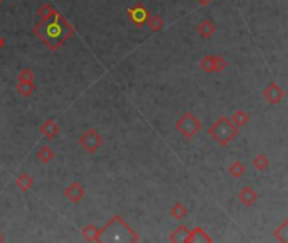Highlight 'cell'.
<instances>
[{
  "mask_svg": "<svg viewBox=\"0 0 288 243\" xmlns=\"http://www.w3.org/2000/svg\"><path fill=\"white\" fill-rule=\"evenodd\" d=\"M0 242H3V237H2V230H0Z\"/></svg>",
  "mask_w": 288,
  "mask_h": 243,
  "instance_id": "cell-30",
  "label": "cell"
},
{
  "mask_svg": "<svg viewBox=\"0 0 288 243\" xmlns=\"http://www.w3.org/2000/svg\"><path fill=\"white\" fill-rule=\"evenodd\" d=\"M56 14H58L56 7L52 5V3H49V2L42 3V5L37 9V16H39V19H41V20H49L51 17H54Z\"/></svg>",
  "mask_w": 288,
  "mask_h": 243,
  "instance_id": "cell-14",
  "label": "cell"
},
{
  "mask_svg": "<svg viewBox=\"0 0 288 243\" xmlns=\"http://www.w3.org/2000/svg\"><path fill=\"white\" fill-rule=\"evenodd\" d=\"M37 159L41 161L42 164H49L51 161L56 159V152L49 146H42L41 149L37 150Z\"/></svg>",
  "mask_w": 288,
  "mask_h": 243,
  "instance_id": "cell-17",
  "label": "cell"
},
{
  "mask_svg": "<svg viewBox=\"0 0 288 243\" xmlns=\"http://www.w3.org/2000/svg\"><path fill=\"white\" fill-rule=\"evenodd\" d=\"M176 129H177V132L182 133L186 139H194V137L201 132L202 123L192 112H186V113L177 120Z\"/></svg>",
  "mask_w": 288,
  "mask_h": 243,
  "instance_id": "cell-4",
  "label": "cell"
},
{
  "mask_svg": "<svg viewBox=\"0 0 288 243\" xmlns=\"http://www.w3.org/2000/svg\"><path fill=\"white\" fill-rule=\"evenodd\" d=\"M16 186L20 189V191H31L32 188H34V179L31 178L29 174H20L16 178Z\"/></svg>",
  "mask_w": 288,
  "mask_h": 243,
  "instance_id": "cell-15",
  "label": "cell"
},
{
  "mask_svg": "<svg viewBox=\"0 0 288 243\" xmlns=\"http://www.w3.org/2000/svg\"><path fill=\"white\" fill-rule=\"evenodd\" d=\"M64 196H66L71 203H80V201H83V198L86 196V189H84V186L80 184V182H71V184L64 189Z\"/></svg>",
  "mask_w": 288,
  "mask_h": 243,
  "instance_id": "cell-8",
  "label": "cell"
},
{
  "mask_svg": "<svg viewBox=\"0 0 288 243\" xmlns=\"http://www.w3.org/2000/svg\"><path fill=\"white\" fill-rule=\"evenodd\" d=\"M238 199H240V203L243 204V206L250 208L258 201V193H256L251 186H244V188L238 193Z\"/></svg>",
  "mask_w": 288,
  "mask_h": 243,
  "instance_id": "cell-10",
  "label": "cell"
},
{
  "mask_svg": "<svg viewBox=\"0 0 288 243\" xmlns=\"http://www.w3.org/2000/svg\"><path fill=\"white\" fill-rule=\"evenodd\" d=\"M263 98H265L270 105H278L280 101H283V98H285V91L280 88L278 83L272 81V83L263 90Z\"/></svg>",
  "mask_w": 288,
  "mask_h": 243,
  "instance_id": "cell-7",
  "label": "cell"
},
{
  "mask_svg": "<svg viewBox=\"0 0 288 243\" xmlns=\"http://www.w3.org/2000/svg\"><path fill=\"white\" fill-rule=\"evenodd\" d=\"M147 26H148V29H150L152 32H160V31L165 27V22H163V19L159 16V14H155V16H150Z\"/></svg>",
  "mask_w": 288,
  "mask_h": 243,
  "instance_id": "cell-21",
  "label": "cell"
},
{
  "mask_svg": "<svg viewBox=\"0 0 288 243\" xmlns=\"http://www.w3.org/2000/svg\"><path fill=\"white\" fill-rule=\"evenodd\" d=\"M244 172H246V165L243 164V162H240V161H234L233 164L229 165V174L233 176V178H243L244 176Z\"/></svg>",
  "mask_w": 288,
  "mask_h": 243,
  "instance_id": "cell-24",
  "label": "cell"
},
{
  "mask_svg": "<svg viewBox=\"0 0 288 243\" xmlns=\"http://www.w3.org/2000/svg\"><path fill=\"white\" fill-rule=\"evenodd\" d=\"M101 231H115L108 242H140V237L133 231V228L122 220L120 216H113Z\"/></svg>",
  "mask_w": 288,
  "mask_h": 243,
  "instance_id": "cell-3",
  "label": "cell"
},
{
  "mask_svg": "<svg viewBox=\"0 0 288 243\" xmlns=\"http://www.w3.org/2000/svg\"><path fill=\"white\" fill-rule=\"evenodd\" d=\"M199 68L204 73H214V56L212 54H206L202 56V59L199 61Z\"/></svg>",
  "mask_w": 288,
  "mask_h": 243,
  "instance_id": "cell-20",
  "label": "cell"
},
{
  "mask_svg": "<svg viewBox=\"0 0 288 243\" xmlns=\"http://www.w3.org/2000/svg\"><path fill=\"white\" fill-rule=\"evenodd\" d=\"M34 91H35L34 81H19V83H17V93H19L20 97L29 98Z\"/></svg>",
  "mask_w": 288,
  "mask_h": 243,
  "instance_id": "cell-16",
  "label": "cell"
},
{
  "mask_svg": "<svg viewBox=\"0 0 288 243\" xmlns=\"http://www.w3.org/2000/svg\"><path fill=\"white\" fill-rule=\"evenodd\" d=\"M74 27L61 12H58L49 20H41L34 26V36L51 51H59L73 37Z\"/></svg>",
  "mask_w": 288,
  "mask_h": 243,
  "instance_id": "cell-1",
  "label": "cell"
},
{
  "mask_svg": "<svg viewBox=\"0 0 288 243\" xmlns=\"http://www.w3.org/2000/svg\"><path fill=\"white\" fill-rule=\"evenodd\" d=\"M83 237H84V240H88V242H99V230L93 223H90L83 228Z\"/></svg>",
  "mask_w": 288,
  "mask_h": 243,
  "instance_id": "cell-19",
  "label": "cell"
},
{
  "mask_svg": "<svg viewBox=\"0 0 288 243\" xmlns=\"http://www.w3.org/2000/svg\"><path fill=\"white\" fill-rule=\"evenodd\" d=\"M170 216L176 218V220H184L187 216V208L182 203H176L170 208Z\"/></svg>",
  "mask_w": 288,
  "mask_h": 243,
  "instance_id": "cell-23",
  "label": "cell"
},
{
  "mask_svg": "<svg viewBox=\"0 0 288 243\" xmlns=\"http://www.w3.org/2000/svg\"><path fill=\"white\" fill-rule=\"evenodd\" d=\"M208 133H209V137H212V139L219 144V146L226 147L238 137V133H240V127H236V123L233 122V118L221 117L219 120H216L211 127H209Z\"/></svg>",
  "mask_w": 288,
  "mask_h": 243,
  "instance_id": "cell-2",
  "label": "cell"
},
{
  "mask_svg": "<svg viewBox=\"0 0 288 243\" xmlns=\"http://www.w3.org/2000/svg\"><path fill=\"white\" fill-rule=\"evenodd\" d=\"M197 32H199V36H201L202 39H211V37L214 36V32H216L214 22H212V20H208V19L201 20V22L197 24Z\"/></svg>",
  "mask_w": 288,
  "mask_h": 243,
  "instance_id": "cell-12",
  "label": "cell"
},
{
  "mask_svg": "<svg viewBox=\"0 0 288 243\" xmlns=\"http://www.w3.org/2000/svg\"><path fill=\"white\" fill-rule=\"evenodd\" d=\"M39 132L42 133V137H44L46 140H52V139H56L59 133V123L56 122L54 118H48L46 122L41 123Z\"/></svg>",
  "mask_w": 288,
  "mask_h": 243,
  "instance_id": "cell-9",
  "label": "cell"
},
{
  "mask_svg": "<svg viewBox=\"0 0 288 243\" xmlns=\"http://www.w3.org/2000/svg\"><path fill=\"white\" fill-rule=\"evenodd\" d=\"M17 80H19V81H34L35 80V75H34V71H32L31 68H22L19 71V76H17Z\"/></svg>",
  "mask_w": 288,
  "mask_h": 243,
  "instance_id": "cell-26",
  "label": "cell"
},
{
  "mask_svg": "<svg viewBox=\"0 0 288 243\" xmlns=\"http://www.w3.org/2000/svg\"><path fill=\"white\" fill-rule=\"evenodd\" d=\"M127 19L130 20L133 26L137 27H144L145 24L150 19V12L147 10V7L138 3V5H133L130 9H127Z\"/></svg>",
  "mask_w": 288,
  "mask_h": 243,
  "instance_id": "cell-6",
  "label": "cell"
},
{
  "mask_svg": "<svg viewBox=\"0 0 288 243\" xmlns=\"http://www.w3.org/2000/svg\"><path fill=\"white\" fill-rule=\"evenodd\" d=\"M231 118H233V122L236 123V127H244L248 122H250V115H248L244 110H236Z\"/></svg>",
  "mask_w": 288,
  "mask_h": 243,
  "instance_id": "cell-25",
  "label": "cell"
},
{
  "mask_svg": "<svg viewBox=\"0 0 288 243\" xmlns=\"http://www.w3.org/2000/svg\"><path fill=\"white\" fill-rule=\"evenodd\" d=\"M195 2H199L201 5H208V3H211L212 0H195Z\"/></svg>",
  "mask_w": 288,
  "mask_h": 243,
  "instance_id": "cell-28",
  "label": "cell"
},
{
  "mask_svg": "<svg viewBox=\"0 0 288 243\" xmlns=\"http://www.w3.org/2000/svg\"><path fill=\"white\" fill-rule=\"evenodd\" d=\"M80 146L86 150L88 154H95L98 149H101L103 146V137L98 130L95 129H88L86 132L81 133L80 137Z\"/></svg>",
  "mask_w": 288,
  "mask_h": 243,
  "instance_id": "cell-5",
  "label": "cell"
},
{
  "mask_svg": "<svg viewBox=\"0 0 288 243\" xmlns=\"http://www.w3.org/2000/svg\"><path fill=\"white\" fill-rule=\"evenodd\" d=\"M253 167L256 169V171H259V172H263V171H266V169L270 167V159L266 157V154H256V156L253 157Z\"/></svg>",
  "mask_w": 288,
  "mask_h": 243,
  "instance_id": "cell-18",
  "label": "cell"
},
{
  "mask_svg": "<svg viewBox=\"0 0 288 243\" xmlns=\"http://www.w3.org/2000/svg\"><path fill=\"white\" fill-rule=\"evenodd\" d=\"M227 68V61L223 56H214V73H223Z\"/></svg>",
  "mask_w": 288,
  "mask_h": 243,
  "instance_id": "cell-27",
  "label": "cell"
},
{
  "mask_svg": "<svg viewBox=\"0 0 288 243\" xmlns=\"http://www.w3.org/2000/svg\"><path fill=\"white\" fill-rule=\"evenodd\" d=\"M212 238L208 235V231L201 227H195L191 230L189 238H187V243H211Z\"/></svg>",
  "mask_w": 288,
  "mask_h": 243,
  "instance_id": "cell-11",
  "label": "cell"
},
{
  "mask_svg": "<svg viewBox=\"0 0 288 243\" xmlns=\"http://www.w3.org/2000/svg\"><path fill=\"white\" fill-rule=\"evenodd\" d=\"M3 46H5V41H3V37H0V49H2Z\"/></svg>",
  "mask_w": 288,
  "mask_h": 243,
  "instance_id": "cell-29",
  "label": "cell"
},
{
  "mask_svg": "<svg viewBox=\"0 0 288 243\" xmlns=\"http://www.w3.org/2000/svg\"><path fill=\"white\" fill-rule=\"evenodd\" d=\"M189 233H191L189 228H187L186 225H180L179 228H176V230H174L172 233H170L169 242H172V243H187Z\"/></svg>",
  "mask_w": 288,
  "mask_h": 243,
  "instance_id": "cell-13",
  "label": "cell"
},
{
  "mask_svg": "<svg viewBox=\"0 0 288 243\" xmlns=\"http://www.w3.org/2000/svg\"><path fill=\"white\" fill-rule=\"evenodd\" d=\"M275 238L282 243H288V218L283 220L282 225L275 230Z\"/></svg>",
  "mask_w": 288,
  "mask_h": 243,
  "instance_id": "cell-22",
  "label": "cell"
},
{
  "mask_svg": "<svg viewBox=\"0 0 288 243\" xmlns=\"http://www.w3.org/2000/svg\"><path fill=\"white\" fill-rule=\"evenodd\" d=\"M3 2H5V0H0V5H2V3H3Z\"/></svg>",
  "mask_w": 288,
  "mask_h": 243,
  "instance_id": "cell-31",
  "label": "cell"
}]
</instances>
